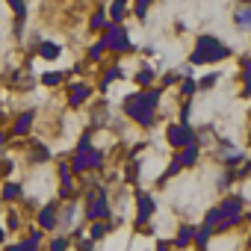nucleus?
<instances>
[{
    "label": "nucleus",
    "mask_w": 251,
    "mask_h": 251,
    "mask_svg": "<svg viewBox=\"0 0 251 251\" xmlns=\"http://www.w3.org/2000/svg\"><path fill=\"white\" fill-rule=\"evenodd\" d=\"M86 219L95 222V219H109V198H106V189L103 186H92L89 195H86Z\"/></svg>",
    "instance_id": "39448f33"
},
{
    "label": "nucleus",
    "mask_w": 251,
    "mask_h": 251,
    "mask_svg": "<svg viewBox=\"0 0 251 251\" xmlns=\"http://www.w3.org/2000/svg\"><path fill=\"white\" fill-rule=\"evenodd\" d=\"M39 227H45V230L59 227V216H56V207H53V204H45V207L39 210Z\"/></svg>",
    "instance_id": "6e6552de"
},
{
    "label": "nucleus",
    "mask_w": 251,
    "mask_h": 251,
    "mask_svg": "<svg viewBox=\"0 0 251 251\" xmlns=\"http://www.w3.org/2000/svg\"><path fill=\"white\" fill-rule=\"evenodd\" d=\"M21 225V219H18V213H9V230H15Z\"/></svg>",
    "instance_id": "c85d7f7f"
},
{
    "label": "nucleus",
    "mask_w": 251,
    "mask_h": 251,
    "mask_svg": "<svg viewBox=\"0 0 251 251\" xmlns=\"http://www.w3.org/2000/svg\"><path fill=\"white\" fill-rule=\"evenodd\" d=\"M3 236H6V230H3V227H0V245H3Z\"/></svg>",
    "instance_id": "7c9ffc66"
},
{
    "label": "nucleus",
    "mask_w": 251,
    "mask_h": 251,
    "mask_svg": "<svg viewBox=\"0 0 251 251\" xmlns=\"http://www.w3.org/2000/svg\"><path fill=\"white\" fill-rule=\"evenodd\" d=\"M68 245H71V239H50V248H56V251L59 248H68Z\"/></svg>",
    "instance_id": "cd10ccee"
},
{
    "label": "nucleus",
    "mask_w": 251,
    "mask_h": 251,
    "mask_svg": "<svg viewBox=\"0 0 251 251\" xmlns=\"http://www.w3.org/2000/svg\"><path fill=\"white\" fill-rule=\"evenodd\" d=\"M121 77H124V68H121V65L106 68V74H103V80H100V89L106 92V89H109V83H112V80H121Z\"/></svg>",
    "instance_id": "dca6fc26"
},
{
    "label": "nucleus",
    "mask_w": 251,
    "mask_h": 251,
    "mask_svg": "<svg viewBox=\"0 0 251 251\" xmlns=\"http://www.w3.org/2000/svg\"><path fill=\"white\" fill-rule=\"evenodd\" d=\"M180 166H195V160H198V142H189V145H183L180 148V154L175 157Z\"/></svg>",
    "instance_id": "9b49d317"
},
{
    "label": "nucleus",
    "mask_w": 251,
    "mask_h": 251,
    "mask_svg": "<svg viewBox=\"0 0 251 251\" xmlns=\"http://www.w3.org/2000/svg\"><path fill=\"white\" fill-rule=\"evenodd\" d=\"M136 83H139V86H151V83H154V68H148V65H145V68H139Z\"/></svg>",
    "instance_id": "aec40b11"
},
{
    "label": "nucleus",
    "mask_w": 251,
    "mask_h": 251,
    "mask_svg": "<svg viewBox=\"0 0 251 251\" xmlns=\"http://www.w3.org/2000/svg\"><path fill=\"white\" fill-rule=\"evenodd\" d=\"M239 219H242V201L239 198H225L219 207H213L204 216V225H210L213 230H230Z\"/></svg>",
    "instance_id": "7ed1b4c3"
},
{
    "label": "nucleus",
    "mask_w": 251,
    "mask_h": 251,
    "mask_svg": "<svg viewBox=\"0 0 251 251\" xmlns=\"http://www.w3.org/2000/svg\"><path fill=\"white\" fill-rule=\"evenodd\" d=\"M59 53H62V48H59L56 42H42V45H39V56H42V59H56Z\"/></svg>",
    "instance_id": "4468645a"
},
{
    "label": "nucleus",
    "mask_w": 251,
    "mask_h": 251,
    "mask_svg": "<svg viewBox=\"0 0 251 251\" xmlns=\"http://www.w3.org/2000/svg\"><path fill=\"white\" fill-rule=\"evenodd\" d=\"M233 21H236V30H242V33H251V3L239 6V9L233 12Z\"/></svg>",
    "instance_id": "9d476101"
},
{
    "label": "nucleus",
    "mask_w": 251,
    "mask_h": 251,
    "mask_svg": "<svg viewBox=\"0 0 251 251\" xmlns=\"http://www.w3.org/2000/svg\"><path fill=\"white\" fill-rule=\"evenodd\" d=\"M21 195H24V189H21L18 183H6V186H3V195H0V198H3V201H18Z\"/></svg>",
    "instance_id": "a211bd4d"
},
{
    "label": "nucleus",
    "mask_w": 251,
    "mask_h": 251,
    "mask_svg": "<svg viewBox=\"0 0 251 251\" xmlns=\"http://www.w3.org/2000/svg\"><path fill=\"white\" fill-rule=\"evenodd\" d=\"M151 3H154V0H136V3H133V15L136 18H145L148 9H151Z\"/></svg>",
    "instance_id": "4be33fe9"
},
{
    "label": "nucleus",
    "mask_w": 251,
    "mask_h": 251,
    "mask_svg": "<svg viewBox=\"0 0 251 251\" xmlns=\"http://www.w3.org/2000/svg\"><path fill=\"white\" fill-rule=\"evenodd\" d=\"M210 236H213V227H210V225H204V227H195L192 242H195L198 248H207V245H210Z\"/></svg>",
    "instance_id": "ddd939ff"
},
{
    "label": "nucleus",
    "mask_w": 251,
    "mask_h": 251,
    "mask_svg": "<svg viewBox=\"0 0 251 251\" xmlns=\"http://www.w3.org/2000/svg\"><path fill=\"white\" fill-rule=\"evenodd\" d=\"M195 89H198V86H195V80H192V77H189V74H186V80H183V83H180V95H183V98H186V100H189V98H192V95H195Z\"/></svg>",
    "instance_id": "412c9836"
},
{
    "label": "nucleus",
    "mask_w": 251,
    "mask_h": 251,
    "mask_svg": "<svg viewBox=\"0 0 251 251\" xmlns=\"http://www.w3.org/2000/svg\"><path fill=\"white\" fill-rule=\"evenodd\" d=\"M192 233H195V227H192V225H186V227H180V233H177V239H175L172 245H177V248H183V245H189V242H192Z\"/></svg>",
    "instance_id": "6ab92c4d"
},
{
    "label": "nucleus",
    "mask_w": 251,
    "mask_h": 251,
    "mask_svg": "<svg viewBox=\"0 0 251 251\" xmlns=\"http://www.w3.org/2000/svg\"><path fill=\"white\" fill-rule=\"evenodd\" d=\"M245 3H251V0H245Z\"/></svg>",
    "instance_id": "473e14b6"
},
{
    "label": "nucleus",
    "mask_w": 251,
    "mask_h": 251,
    "mask_svg": "<svg viewBox=\"0 0 251 251\" xmlns=\"http://www.w3.org/2000/svg\"><path fill=\"white\" fill-rule=\"evenodd\" d=\"M154 210H157L154 198H151L148 192H136V225H145V222L154 216Z\"/></svg>",
    "instance_id": "0eeeda50"
},
{
    "label": "nucleus",
    "mask_w": 251,
    "mask_h": 251,
    "mask_svg": "<svg viewBox=\"0 0 251 251\" xmlns=\"http://www.w3.org/2000/svg\"><path fill=\"white\" fill-rule=\"evenodd\" d=\"M89 95H92V86H86V83H74V86L68 89V106H80Z\"/></svg>",
    "instance_id": "1a4fd4ad"
},
{
    "label": "nucleus",
    "mask_w": 251,
    "mask_h": 251,
    "mask_svg": "<svg viewBox=\"0 0 251 251\" xmlns=\"http://www.w3.org/2000/svg\"><path fill=\"white\" fill-rule=\"evenodd\" d=\"M216 80H219V74L213 71V74H207V77H201V80H198L195 86H198V89H213V86H216Z\"/></svg>",
    "instance_id": "393cba45"
},
{
    "label": "nucleus",
    "mask_w": 251,
    "mask_h": 251,
    "mask_svg": "<svg viewBox=\"0 0 251 251\" xmlns=\"http://www.w3.org/2000/svg\"><path fill=\"white\" fill-rule=\"evenodd\" d=\"M109 227H112V222H100V219H95V222H92V230H89V236L98 242V239H103V236L109 233Z\"/></svg>",
    "instance_id": "2eb2a0df"
},
{
    "label": "nucleus",
    "mask_w": 251,
    "mask_h": 251,
    "mask_svg": "<svg viewBox=\"0 0 251 251\" xmlns=\"http://www.w3.org/2000/svg\"><path fill=\"white\" fill-rule=\"evenodd\" d=\"M62 77H65V74H59V71H48V74H42V83H45V86H59Z\"/></svg>",
    "instance_id": "b1692460"
},
{
    "label": "nucleus",
    "mask_w": 251,
    "mask_h": 251,
    "mask_svg": "<svg viewBox=\"0 0 251 251\" xmlns=\"http://www.w3.org/2000/svg\"><path fill=\"white\" fill-rule=\"evenodd\" d=\"M157 106H160V92L157 89H145V92H136L124 100V112L127 118H133L142 127H151L154 118H157Z\"/></svg>",
    "instance_id": "f257e3e1"
},
{
    "label": "nucleus",
    "mask_w": 251,
    "mask_h": 251,
    "mask_svg": "<svg viewBox=\"0 0 251 251\" xmlns=\"http://www.w3.org/2000/svg\"><path fill=\"white\" fill-rule=\"evenodd\" d=\"M103 50H106V45H103V39H100V42H95V45L89 48V59H92V62H98V59L103 56Z\"/></svg>",
    "instance_id": "5701e85b"
},
{
    "label": "nucleus",
    "mask_w": 251,
    "mask_h": 251,
    "mask_svg": "<svg viewBox=\"0 0 251 251\" xmlns=\"http://www.w3.org/2000/svg\"><path fill=\"white\" fill-rule=\"evenodd\" d=\"M0 204H3V198H0Z\"/></svg>",
    "instance_id": "72a5a7b5"
},
{
    "label": "nucleus",
    "mask_w": 251,
    "mask_h": 251,
    "mask_svg": "<svg viewBox=\"0 0 251 251\" xmlns=\"http://www.w3.org/2000/svg\"><path fill=\"white\" fill-rule=\"evenodd\" d=\"M30 130H33V112H21V115L15 118L12 133H15V136H27Z\"/></svg>",
    "instance_id": "f8f14e48"
},
{
    "label": "nucleus",
    "mask_w": 251,
    "mask_h": 251,
    "mask_svg": "<svg viewBox=\"0 0 251 251\" xmlns=\"http://www.w3.org/2000/svg\"><path fill=\"white\" fill-rule=\"evenodd\" d=\"M100 166H103L100 151H95L89 139H80V145H77V151H74V160H71V172H77V175H80V172L100 169Z\"/></svg>",
    "instance_id": "20e7f679"
},
{
    "label": "nucleus",
    "mask_w": 251,
    "mask_h": 251,
    "mask_svg": "<svg viewBox=\"0 0 251 251\" xmlns=\"http://www.w3.org/2000/svg\"><path fill=\"white\" fill-rule=\"evenodd\" d=\"M166 139L175 145V148H183V145H189V142H198L195 139V133H192V127H189V124H172V127L166 130Z\"/></svg>",
    "instance_id": "423d86ee"
},
{
    "label": "nucleus",
    "mask_w": 251,
    "mask_h": 251,
    "mask_svg": "<svg viewBox=\"0 0 251 251\" xmlns=\"http://www.w3.org/2000/svg\"><path fill=\"white\" fill-rule=\"evenodd\" d=\"M92 27H95V30H103V27H106V15H103V12H95V15H92Z\"/></svg>",
    "instance_id": "bb28decb"
},
{
    "label": "nucleus",
    "mask_w": 251,
    "mask_h": 251,
    "mask_svg": "<svg viewBox=\"0 0 251 251\" xmlns=\"http://www.w3.org/2000/svg\"><path fill=\"white\" fill-rule=\"evenodd\" d=\"M172 83H177V74H166L163 77V86H172Z\"/></svg>",
    "instance_id": "c756f323"
},
{
    "label": "nucleus",
    "mask_w": 251,
    "mask_h": 251,
    "mask_svg": "<svg viewBox=\"0 0 251 251\" xmlns=\"http://www.w3.org/2000/svg\"><path fill=\"white\" fill-rule=\"evenodd\" d=\"M3 142H6V133H3V130H0V145H3Z\"/></svg>",
    "instance_id": "2f4dec72"
},
{
    "label": "nucleus",
    "mask_w": 251,
    "mask_h": 251,
    "mask_svg": "<svg viewBox=\"0 0 251 251\" xmlns=\"http://www.w3.org/2000/svg\"><path fill=\"white\" fill-rule=\"evenodd\" d=\"M124 12H127V0H112V6H109V18L118 24L124 18Z\"/></svg>",
    "instance_id": "f3484780"
},
{
    "label": "nucleus",
    "mask_w": 251,
    "mask_h": 251,
    "mask_svg": "<svg viewBox=\"0 0 251 251\" xmlns=\"http://www.w3.org/2000/svg\"><path fill=\"white\" fill-rule=\"evenodd\" d=\"M230 56V48L216 36H198L192 50V65H216Z\"/></svg>",
    "instance_id": "f03ea898"
},
{
    "label": "nucleus",
    "mask_w": 251,
    "mask_h": 251,
    "mask_svg": "<svg viewBox=\"0 0 251 251\" xmlns=\"http://www.w3.org/2000/svg\"><path fill=\"white\" fill-rule=\"evenodd\" d=\"M9 6H12V12L24 21V15H27V6H24V0H9Z\"/></svg>",
    "instance_id": "a878e982"
}]
</instances>
